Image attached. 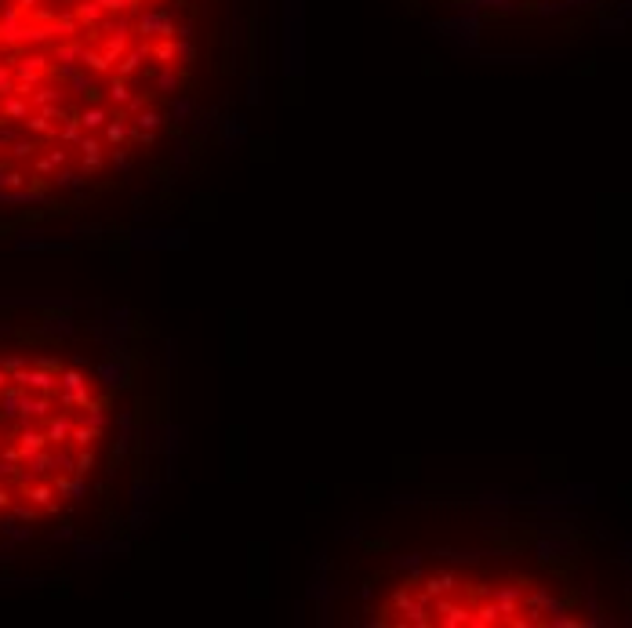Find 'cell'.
Masks as SVG:
<instances>
[{
	"mask_svg": "<svg viewBox=\"0 0 632 628\" xmlns=\"http://www.w3.org/2000/svg\"><path fill=\"white\" fill-rule=\"evenodd\" d=\"M88 88H91V76H84V73H73V91H76V94H84Z\"/></svg>",
	"mask_w": 632,
	"mask_h": 628,
	"instance_id": "42",
	"label": "cell"
},
{
	"mask_svg": "<svg viewBox=\"0 0 632 628\" xmlns=\"http://www.w3.org/2000/svg\"><path fill=\"white\" fill-rule=\"evenodd\" d=\"M47 160H51V164H55V167H66V160H70V153H66V149H51V153H47Z\"/></svg>",
	"mask_w": 632,
	"mask_h": 628,
	"instance_id": "45",
	"label": "cell"
},
{
	"mask_svg": "<svg viewBox=\"0 0 632 628\" xmlns=\"http://www.w3.org/2000/svg\"><path fill=\"white\" fill-rule=\"evenodd\" d=\"M4 174H8V164L0 160V189H4Z\"/></svg>",
	"mask_w": 632,
	"mask_h": 628,
	"instance_id": "56",
	"label": "cell"
},
{
	"mask_svg": "<svg viewBox=\"0 0 632 628\" xmlns=\"http://www.w3.org/2000/svg\"><path fill=\"white\" fill-rule=\"evenodd\" d=\"M80 156H84V171H99L102 167V142L95 138V131H84V138L76 142Z\"/></svg>",
	"mask_w": 632,
	"mask_h": 628,
	"instance_id": "6",
	"label": "cell"
},
{
	"mask_svg": "<svg viewBox=\"0 0 632 628\" xmlns=\"http://www.w3.org/2000/svg\"><path fill=\"white\" fill-rule=\"evenodd\" d=\"M0 440H4V429H0Z\"/></svg>",
	"mask_w": 632,
	"mask_h": 628,
	"instance_id": "57",
	"label": "cell"
},
{
	"mask_svg": "<svg viewBox=\"0 0 632 628\" xmlns=\"http://www.w3.org/2000/svg\"><path fill=\"white\" fill-rule=\"evenodd\" d=\"M19 367H26L22 356H0V370H8V374H11V370H19Z\"/></svg>",
	"mask_w": 632,
	"mask_h": 628,
	"instance_id": "41",
	"label": "cell"
},
{
	"mask_svg": "<svg viewBox=\"0 0 632 628\" xmlns=\"http://www.w3.org/2000/svg\"><path fill=\"white\" fill-rule=\"evenodd\" d=\"M73 15H76V22L84 26V29H95V26H102V4L99 0H80V4H73Z\"/></svg>",
	"mask_w": 632,
	"mask_h": 628,
	"instance_id": "9",
	"label": "cell"
},
{
	"mask_svg": "<svg viewBox=\"0 0 632 628\" xmlns=\"http://www.w3.org/2000/svg\"><path fill=\"white\" fill-rule=\"evenodd\" d=\"M102 131H106V142H109V146H120V142L127 138V131H131V127L124 124V113H113V117L106 120V127H102Z\"/></svg>",
	"mask_w": 632,
	"mask_h": 628,
	"instance_id": "20",
	"label": "cell"
},
{
	"mask_svg": "<svg viewBox=\"0 0 632 628\" xmlns=\"http://www.w3.org/2000/svg\"><path fill=\"white\" fill-rule=\"evenodd\" d=\"M22 124H26V131H29V135H40V138H51V135H55V120H51V117H44L40 109H33Z\"/></svg>",
	"mask_w": 632,
	"mask_h": 628,
	"instance_id": "17",
	"label": "cell"
},
{
	"mask_svg": "<svg viewBox=\"0 0 632 628\" xmlns=\"http://www.w3.org/2000/svg\"><path fill=\"white\" fill-rule=\"evenodd\" d=\"M11 73H15V80H26V84H44V76H47V55L33 51V55L15 58L11 62Z\"/></svg>",
	"mask_w": 632,
	"mask_h": 628,
	"instance_id": "2",
	"label": "cell"
},
{
	"mask_svg": "<svg viewBox=\"0 0 632 628\" xmlns=\"http://www.w3.org/2000/svg\"><path fill=\"white\" fill-rule=\"evenodd\" d=\"M95 440H99V429H91V425H84V422H73V432H70V443H76V447H91Z\"/></svg>",
	"mask_w": 632,
	"mask_h": 628,
	"instance_id": "27",
	"label": "cell"
},
{
	"mask_svg": "<svg viewBox=\"0 0 632 628\" xmlns=\"http://www.w3.org/2000/svg\"><path fill=\"white\" fill-rule=\"evenodd\" d=\"M0 509H11V494L4 487H0Z\"/></svg>",
	"mask_w": 632,
	"mask_h": 628,
	"instance_id": "54",
	"label": "cell"
},
{
	"mask_svg": "<svg viewBox=\"0 0 632 628\" xmlns=\"http://www.w3.org/2000/svg\"><path fill=\"white\" fill-rule=\"evenodd\" d=\"M58 404H62V411L88 407V404H91V392H88V385H84V389H62V392H58Z\"/></svg>",
	"mask_w": 632,
	"mask_h": 628,
	"instance_id": "22",
	"label": "cell"
},
{
	"mask_svg": "<svg viewBox=\"0 0 632 628\" xmlns=\"http://www.w3.org/2000/svg\"><path fill=\"white\" fill-rule=\"evenodd\" d=\"M58 138L66 142V146H76L80 138H84V127H80V117L73 113V117H66L62 120V127H58Z\"/></svg>",
	"mask_w": 632,
	"mask_h": 628,
	"instance_id": "23",
	"label": "cell"
},
{
	"mask_svg": "<svg viewBox=\"0 0 632 628\" xmlns=\"http://www.w3.org/2000/svg\"><path fill=\"white\" fill-rule=\"evenodd\" d=\"M160 66H175V58H178V40L175 37H160V40H153V51H149Z\"/></svg>",
	"mask_w": 632,
	"mask_h": 628,
	"instance_id": "18",
	"label": "cell"
},
{
	"mask_svg": "<svg viewBox=\"0 0 632 628\" xmlns=\"http://www.w3.org/2000/svg\"><path fill=\"white\" fill-rule=\"evenodd\" d=\"M51 487H55V494L73 497V502H76V497H84V479H80V476H70V472H58Z\"/></svg>",
	"mask_w": 632,
	"mask_h": 628,
	"instance_id": "16",
	"label": "cell"
},
{
	"mask_svg": "<svg viewBox=\"0 0 632 628\" xmlns=\"http://www.w3.org/2000/svg\"><path fill=\"white\" fill-rule=\"evenodd\" d=\"M4 461H8V465L26 461V458H22V450H19V443H15V447H4Z\"/></svg>",
	"mask_w": 632,
	"mask_h": 628,
	"instance_id": "43",
	"label": "cell"
},
{
	"mask_svg": "<svg viewBox=\"0 0 632 628\" xmlns=\"http://www.w3.org/2000/svg\"><path fill=\"white\" fill-rule=\"evenodd\" d=\"M494 600H498V610H501V621H509L516 610H520V592L516 588H498Z\"/></svg>",
	"mask_w": 632,
	"mask_h": 628,
	"instance_id": "19",
	"label": "cell"
},
{
	"mask_svg": "<svg viewBox=\"0 0 632 628\" xmlns=\"http://www.w3.org/2000/svg\"><path fill=\"white\" fill-rule=\"evenodd\" d=\"M26 465H29V472H33V476H47V472H55V454L44 447V450H37V454H29Z\"/></svg>",
	"mask_w": 632,
	"mask_h": 628,
	"instance_id": "21",
	"label": "cell"
},
{
	"mask_svg": "<svg viewBox=\"0 0 632 628\" xmlns=\"http://www.w3.org/2000/svg\"><path fill=\"white\" fill-rule=\"evenodd\" d=\"M11 142H15V131L11 127H0V146H11Z\"/></svg>",
	"mask_w": 632,
	"mask_h": 628,
	"instance_id": "50",
	"label": "cell"
},
{
	"mask_svg": "<svg viewBox=\"0 0 632 628\" xmlns=\"http://www.w3.org/2000/svg\"><path fill=\"white\" fill-rule=\"evenodd\" d=\"M51 414V396L40 392V396H22V422H29V418H47Z\"/></svg>",
	"mask_w": 632,
	"mask_h": 628,
	"instance_id": "14",
	"label": "cell"
},
{
	"mask_svg": "<svg viewBox=\"0 0 632 628\" xmlns=\"http://www.w3.org/2000/svg\"><path fill=\"white\" fill-rule=\"evenodd\" d=\"M33 153H37V142H26V138H22V142H19V138L11 142V156H15V160H26V156H33Z\"/></svg>",
	"mask_w": 632,
	"mask_h": 628,
	"instance_id": "34",
	"label": "cell"
},
{
	"mask_svg": "<svg viewBox=\"0 0 632 628\" xmlns=\"http://www.w3.org/2000/svg\"><path fill=\"white\" fill-rule=\"evenodd\" d=\"M411 600H414V595H411V585H403V588H396V592H393V600H389V606H393V610H400V614H403V610L411 606Z\"/></svg>",
	"mask_w": 632,
	"mask_h": 628,
	"instance_id": "32",
	"label": "cell"
},
{
	"mask_svg": "<svg viewBox=\"0 0 632 628\" xmlns=\"http://www.w3.org/2000/svg\"><path fill=\"white\" fill-rule=\"evenodd\" d=\"M22 494H26L37 509H44V512H58V502H55V487H51V483H33V487H26Z\"/></svg>",
	"mask_w": 632,
	"mask_h": 628,
	"instance_id": "8",
	"label": "cell"
},
{
	"mask_svg": "<svg viewBox=\"0 0 632 628\" xmlns=\"http://www.w3.org/2000/svg\"><path fill=\"white\" fill-rule=\"evenodd\" d=\"M84 385L88 381H84V374H80L76 367H70V370H62V374H58V389H84Z\"/></svg>",
	"mask_w": 632,
	"mask_h": 628,
	"instance_id": "30",
	"label": "cell"
},
{
	"mask_svg": "<svg viewBox=\"0 0 632 628\" xmlns=\"http://www.w3.org/2000/svg\"><path fill=\"white\" fill-rule=\"evenodd\" d=\"M11 512H15V520H22V523H33V520H37V505H33V502H29V505H22V502L15 505V502H11Z\"/></svg>",
	"mask_w": 632,
	"mask_h": 628,
	"instance_id": "35",
	"label": "cell"
},
{
	"mask_svg": "<svg viewBox=\"0 0 632 628\" xmlns=\"http://www.w3.org/2000/svg\"><path fill=\"white\" fill-rule=\"evenodd\" d=\"M55 171H58V167H55L47 156H40V160H37V174H55Z\"/></svg>",
	"mask_w": 632,
	"mask_h": 628,
	"instance_id": "48",
	"label": "cell"
},
{
	"mask_svg": "<svg viewBox=\"0 0 632 628\" xmlns=\"http://www.w3.org/2000/svg\"><path fill=\"white\" fill-rule=\"evenodd\" d=\"M80 62H84L91 73H113V66L106 62V55L95 51V47H84V51H80Z\"/></svg>",
	"mask_w": 632,
	"mask_h": 628,
	"instance_id": "24",
	"label": "cell"
},
{
	"mask_svg": "<svg viewBox=\"0 0 632 628\" xmlns=\"http://www.w3.org/2000/svg\"><path fill=\"white\" fill-rule=\"evenodd\" d=\"M113 164H117V167H127V164H131V156H127L124 149H117V153H113Z\"/></svg>",
	"mask_w": 632,
	"mask_h": 628,
	"instance_id": "49",
	"label": "cell"
},
{
	"mask_svg": "<svg viewBox=\"0 0 632 628\" xmlns=\"http://www.w3.org/2000/svg\"><path fill=\"white\" fill-rule=\"evenodd\" d=\"M80 51H84V44H80L76 37H66L58 47H55V58H58V73L62 76H73V62H80Z\"/></svg>",
	"mask_w": 632,
	"mask_h": 628,
	"instance_id": "4",
	"label": "cell"
},
{
	"mask_svg": "<svg viewBox=\"0 0 632 628\" xmlns=\"http://www.w3.org/2000/svg\"><path fill=\"white\" fill-rule=\"evenodd\" d=\"M178 58H197V47L189 40H178Z\"/></svg>",
	"mask_w": 632,
	"mask_h": 628,
	"instance_id": "46",
	"label": "cell"
},
{
	"mask_svg": "<svg viewBox=\"0 0 632 628\" xmlns=\"http://www.w3.org/2000/svg\"><path fill=\"white\" fill-rule=\"evenodd\" d=\"M55 182H58V185H76V182H80V179H76V174H73V171H66V167H62V171H58V179H55Z\"/></svg>",
	"mask_w": 632,
	"mask_h": 628,
	"instance_id": "47",
	"label": "cell"
},
{
	"mask_svg": "<svg viewBox=\"0 0 632 628\" xmlns=\"http://www.w3.org/2000/svg\"><path fill=\"white\" fill-rule=\"evenodd\" d=\"M84 94H88V102H99V99H102V91H99V88H95V84H91V88H88Z\"/></svg>",
	"mask_w": 632,
	"mask_h": 628,
	"instance_id": "53",
	"label": "cell"
},
{
	"mask_svg": "<svg viewBox=\"0 0 632 628\" xmlns=\"http://www.w3.org/2000/svg\"><path fill=\"white\" fill-rule=\"evenodd\" d=\"M498 621H501L498 603H480V606L473 610V621H469V625H498Z\"/></svg>",
	"mask_w": 632,
	"mask_h": 628,
	"instance_id": "25",
	"label": "cell"
},
{
	"mask_svg": "<svg viewBox=\"0 0 632 628\" xmlns=\"http://www.w3.org/2000/svg\"><path fill=\"white\" fill-rule=\"evenodd\" d=\"M135 29H138V37H142V40H160V37H175V33H178L175 22H171V15H168V11H160V8L142 11V15H138V22H135Z\"/></svg>",
	"mask_w": 632,
	"mask_h": 628,
	"instance_id": "1",
	"label": "cell"
},
{
	"mask_svg": "<svg viewBox=\"0 0 632 628\" xmlns=\"http://www.w3.org/2000/svg\"><path fill=\"white\" fill-rule=\"evenodd\" d=\"M44 447H51V443H47V432H44V429H22V432H19V450H22V458L37 454V450H44Z\"/></svg>",
	"mask_w": 632,
	"mask_h": 628,
	"instance_id": "15",
	"label": "cell"
},
{
	"mask_svg": "<svg viewBox=\"0 0 632 628\" xmlns=\"http://www.w3.org/2000/svg\"><path fill=\"white\" fill-rule=\"evenodd\" d=\"M11 88H15V73H11V66H4V62H0V99H4V94H11Z\"/></svg>",
	"mask_w": 632,
	"mask_h": 628,
	"instance_id": "37",
	"label": "cell"
},
{
	"mask_svg": "<svg viewBox=\"0 0 632 628\" xmlns=\"http://www.w3.org/2000/svg\"><path fill=\"white\" fill-rule=\"evenodd\" d=\"M29 113H33V106L22 94H4L0 99V120H26Z\"/></svg>",
	"mask_w": 632,
	"mask_h": 628,
	"instance_id": "7",
	"label": "cell"
},
{
	"mask_svg": "<svg viewBox=\"0 0 632 628\" xmlns=\"http://www.w3.org/2000/svg\"><path fill=\"white\" fill-rule=\"evenodd\" d=\"M160 124H164V113H156V109H142V113H135V127H138V131H156Z\"/></svg>",
	"mask_w": 632,
	"mask_h": 628,
	"instance_id": "29",
	"label": "cell"
},
{
	"mask_svg": "<svg viewBox=\"0 0 632 628\" xmlns=\"http://www.w3.org/2000/svg\"><path fill=\"white\" fill-rule=\"evenodd\" d=\"M40 4H44V0H19V8H22V11H37Z\"/></svg>",
	"mask_w": 632,
	"mask_h": 628,
	"instance_id": "51",
	"label": "cell"
},
{
	"mask_svg": "<svg viewBox=\"0 0 632 628\" xmlns=\"http://www.w3.org/2000/svg\"><path fill=\"white\" fill-rule=\"evenodd\" d=\"M37 367H44V370H55V374H58V363H55V360H47V356H44V360H37Z\"/></svg>",
	"mask_w": 632,
	"mask_h": 628,
	"instance_id": "52",
	"label": "cell"
},
{
	"mask_svg": "<svg viewBox=\"0 0 632 628\" xmlns=\"http://www.w3.org/2000/svg\"><path fill=\"white\" fill-rule=\"evenodd\" d=\"M124 109H127V113H142V109H145V94H131Z\"/></svg>",
	"mask_w": 632,
	"mask_h": 628,
	"instance_id": "44",
	"label": "cell"
},
{
	"mask_svg": "<svg viewBox=\"0 0 632 628\" xmlns=\"http://www.w3.org/2000/svg\"><path fill=\"white\" fill-rule=\"evenodd\" d=\"M62 99H66V91H62L58 84H37L33 94H29V106L40 109V106H58Z\"/></svg>",
	"mask_w": 632,
	"mask_h": 628,
	"instance_id": "13",
	"label": "cell"
},
{
	"mask_svg": "<svg viewBox=\"0 0 632 628\" xmlns=\"http://www.w3.org/2000/svg\"><path fill=\"white\" fill-rule=\"evenodd\" d=\"M127 99H131V88H127V80L113 73V84H109V102H113V106H127Z\"/></svg>",
	"mask_w": 632,
	"mask_h": 628,
	"instance_id": "28",
	"label": "cell"
},
{
	"mask_svg": "<svg viewBox=\"0 0 632 628\" xmlns=\"http://www.w3.org/2000/svg\"><path fill=\"white\" fill-rule=\"evenodd\" d=\"M149 51H153V40H142L138 47H127V51H124V58L117 62V66H113V73L127 80L131 73H138V69H142V62L149 58Z\"/></svg>",
	"mask_w": 632,
	"mask_h": 628,
	"instance_id": "3",
	"label": "cell"
},
{
	"mask_svg": "<svg viewBox=\"0 0 632 628\" xmlns=\"http://www.w3.org/2000/svg\"><path fill=\"white\" fill-rule=\"evenodd\" d=\"M26 174L22 171H15V167H8V174H4V189H26Z\"/></svg>",
	"mask_w": 632,
	"mask_h": 628,
	"instance_id": "38",
	"label": "cell"
},
{
	"mask_svg": "<svg viewBox=\"0 0 632 628\" xmlns=\"http://www.w3.org/2000/svg\"><path fill=\"white\" fill-rule=\"evenodd\" d=\"M76 117H80V127H84V131H102L106 120H109V109L102 102H91L84 113H76Z\"/></svg>",
	"mask_w": 632,
	"mask_h": 628,
	"instance_id": "11",
	"label": "cell"
},
{
	"mask_svg": "<svg viewBox=\"0 0 632 628\" xmlns=\"http://www.w3.org/2000/svg\"><path fill=\"white\" fill-rule=\"evenodd\" d=\"M458 588V577L455 574H436V577H429L426 581V588H421L414 600H421V603H432L436 595H447V592H455Z\"/></svg>",
	"mask_w": 632,
	"mask_h": 628,
	"instance_id": "5",
	"label": "cell"
},
{
	"mask_svg": "<svg viewBox=\"0 0 632 628\" xmlns=\"http://www.w3.org/2000/svg\"><path fill=\"white\" fill-rule=\"evenodd\" d=\"M55 469L73 476V472H76V458H70V454H55Z\"/></svg>",
	"mask_w": 632,
	"mask_h": 628,
	"instance_id": "39",
	"label": "cell"
},
{
	"mask_svg": "<svg viewBox=\"0 0 632 628\" xmlns=\"http://www.w3.org/2000/svg\"><path fill=\"white\" fill-rule=\"evenodd\" d=\"M106 15H120V11H138V0H99Z\"/></svg>",
	"mask_w": 632,
	"mask_h": 628,
	"instance_id": "31",
	"label": "cell"
},
{
	"mask_svg": "<svg viewBox=\"0 0 632 628\" xmlns=\"http://www.w3.org/2000/svg\"><path fill=\"white\" fill-rule=\"evenodd\" d=\"M44 432H47V443H58V447H62V443H70L73 418H70V414H55L51 422H47V429H44Z\"/></svg>",
	"mask_w": 632,
	"mask_h": 628,
	"instance_id": "12",
	"label": "cell"
},
{
	"mask_svg": "<svg viewBox=\"0 0 632 628\" xmlns=\"http://www.w3.org/2000/svg\"><path fill=\"white\" fill-rule=\"evenodd\" d=\"M22 396H26L22 385L11 381L8 389L0 392V418H19V414H22Z\"/></svg>",
	"mask_w": 632,
	"mask_h": 628,
	"instance_id": "10",
	"label": "cell"
},
{
	"mask_svg": "<svg viewBox=\"0 0 632 628\" xmlns=\"http://www.w3.org/2000/svg\"><path fill=\"white\" fill-rule=\"evenodd\" d=\"M560 603H563V610H567V606H578V603H581V592L567 585V588H563V595H560Z\"/></svg>",
	"mask_w": 632,
	"mask_h": 628,
	"instance_id": "40",
	"label": "cell"
},
{
	"mask_svg": "<svg viewBox=\"0 0 632 628\" xmlns=\"http://www.w3.org/2000/svg\"><path fill=\"white\" fill-rule=\"evenodd\" d=\"M91 465H95L91 447H80V458H76V472H73V476H84V472H91Z\"/></svg>",
	"mask_w": 632,
	"mask_h": 628,
	"instance_id": "36",
	"label": "cell"
},
{
	"mask_svg": "<svg viewBox=\"0 0 632 628\" xmlns=\"http://www.w3.org/2000/svg\"><path fill=\"white\" fill-rule=\"evenodd\" d=\"M156 88H160V91H175V88H178V73H175L171 66H164V69L156 73Z\"/></svg>",
	"mask_w": 632,
	"mask_h": 628,
	"instance_id": "33",
	"label": "cell"
},
{
	"mask_svg": "<svg viewBox=\"0 0 632 628\" xmlns=\"http://www.w3.org/2000/svg\"><path fill=\"white\" fill-rule=\"evenodd\" d=\"M8 381H11V374H8V370H0V392L8 389Z\"/></svg>",
	"mask_w": 632,
	"mask_h": 628,
	"instance_id": "55",
	"label": "cell"
},
{
	"mask_svg": "<svg viewBox=\"0 0 632 628\" xmlns=\"http://www.w3.org/2000/svg\"><path fill=\"white\" fill-rule=\"evenodd\" d=\"M51 33H55V37H76V33H80L76 15H58V19H51Z\"/></svg>",
	"mask_w": 632,
	"mask_h": 628,
	"instance_id": "26",
	"label": "cell"
}]
</instances>
